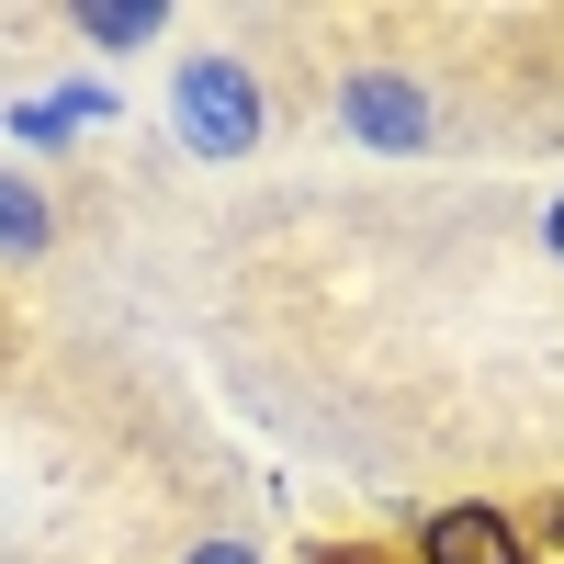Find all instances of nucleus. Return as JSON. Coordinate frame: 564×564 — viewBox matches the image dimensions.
<instances>
[{
    "mask_svg": "<svg viewBox=\"0 0 564 564\" xmlns=\"http://www.w3.org/2000/svg\"><path fill=\"white\" fill-rule=\"evenodd\" d=\"M520 520H531V542H542V553H564V497H542V508H520Z\"/></svg>",
    "mask_w": 564,
    "mask_h": 564,
    "instance_id": "nucleus-9",
    "label": "nucleus"
},
{
    "mask_svg": "<svg viewBox=\"0 0 564 564\" xmlns=\"http://www.w3.org/2000/svg\"><path fill=\"white\" fill-rule=\"evenodd\" d=\"M57 249V204L34 170H0V260H45Z\"/></svg>",
    "mask_w": 564,
    "mask_h": 564,
    "instance_id": "nucleus-5",
    "label": "nucleus"
},
{
    "mask_svg": "<svg viewBox=\"0 0 564 564\" xmlns=\"http://www.w3.org/2000/svg\"><path fill=\"white\" fill-rule=\"evenodd\" d=\"M170 135H181V159H204V170L260 159V135H271L260 68H249V57H226V45H193V57L170 68Z\"/></svg>",
    "mask_w": 564,
    "mask_h": 564,
    "instance_id": "nucleus-1",
    "label": "nucleus"
},
{
    "mask_svg": "<svg viewBox=\"0 0 564 564\" xmlns=\"http://www.w3.org/2000/svg\"><path fill=\"white\" fill-rule=\"evenodd\" d=\"M339 124H350V148H372V159H417L441 135L430 79H406V68H350L339 79Z\"/></svg>",
    "mask_w": 564,
    "mask_h": 564,
    "instance_id": "nucleus-2",
    "label": "nucleus"
},
{
    "mask_svg": "<svg viewBox=\"0 0 564 564\" xmlns=\"http://www.w3.org/2000/svg\"><path fill=\"white\" fill-rule=\"evenodd\" d=\"M542 249H553V260H564V193H553V204H542Z\"/></svg>",
    "mask_w": 564,
    "mask_h": 564,
    "instance_id": "nucleus-11",
    "label": "nucleus"
},
{
    "mask_svg": "<svg viewBox=\"0 0 564 564\" xmlns=\"http://www.w3.org/2000/svg\"><path fill=\"white\" fill-rule=\"evenodd\" d=\"M57 102H68V124H113V113H124V90H113V79H68Z\"/></svg>",
    "mask_w": 564,
    "mask_h": 564,
    "instance_id": "nucleus-7",
    "label": "nucleus"
},
{
    "mask_svg": "<svg viewBox=\"0 0 564 564\" xmlns=\"http://www.w3.org/2000/svg\"><path fill=\"white\" fill-rule=\"evenodd\" d=\"M68 34H79V45H102V57H148V45L170 34V0H79Z\"/></svg>",
    "mask_w": 564,
    "mask_h": 564,
    "instance_id": "nucleus-4",
    "label": "nucleus"
},
{
    "mask_svg": "<svg viewBox=\"0 0 564 564\" xmlns=\"http://www.w3.org/2000/svg\"><path fill=\"white\" fill-rule=\"evenodd\" d=\"M12 135H23L34 159H57V148H68L79 124H68V102H57V90H45V102H12Z\"/></svg>",
    "mask_w": 564,
    "mask_h": 564,
    "instance_id": "nucleus-6",
    "label": "nucleus"
},
{
    "mask_svg": "<svg viewBox=\"0 0 564 564\" xmlns=\"http://www.w3.org/2000/svg\"><path fill=\"white\" fill-rule=\"evenodd\" d=\"M316 564H395V553H372V542H327Z\"/></svg>",
    "mask_w": 564,
    "mask_h": 564,
    "instance_id": "nucleus-10",
    "label": "nucleus"
},
{
    "mask_svg": "<svg viewBox=\"0 0 564 564\" xmlns=\"http://www.w3.org/2000/svg\"><path fill=\"white\" fill-rule=\"evenodd\" d=\"M181 564H260V542H249V531H204Z\"/></svg>",
    "mask_w": 564,
    "mask_h": 564,
    "instance_id": "nucleus-8",
    "label": "nucleus"
},
{
    "mask_svg": "<svg viewBox=\"0 0 564 564\" xmlns=\"http://www.w3.org/2000/svg\"><path fill=\"white\" fill-rule=\"evenodd\" d=\"M417 564H542L531 520L520 508H497V497H452L417 520Z\"/></svg>",
    "mask_w": 564,
    "mask_h": 564,
    "instance_id": "nucleus-3",
    "label": "nucleus"
}]
</instances>
